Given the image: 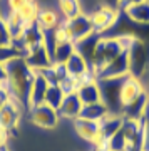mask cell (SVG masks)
I'll use <instances>...</instances> for the list:
<instances>
[{
	"mask_svg": "<svg viewBox=\"0 0 149 151\" xmlns=\"http://www.w3.org/2000/svg\"><path fill=\"white\" fill-rule=\"evenodd\" d=\"M4 64L7 69V79L4 86L9 89L12 99L19 106H22L24 111H27L29 109V92H30V87H32V82L37 72L29 65L24 55L12 57L5 60Z\"/></svg>",
	"mask_w": 149,
	"mask_h": 151,
	"instance_id": "6da1fadb",
	"label": "cell"
},
{
	"mask_svg": "<svg viewBox=\"0 0 149 151\" xmlns=\"http://www.w3.org/2000/svg\"><path fill=\"white\" fill-rule=\"evenodd\" d=\"M146 89L143 86V81L134 77V76H126L124 79H121V86H119V101L122 106V111L128 106L138 101L139 97L143 96Z\"/></svg>",
	"mask_w": 149,
	"mask_h": 151,
	"instance_id": "8992f818",
	"label": "cell"
},
{
	"mask_svg": "<svg viewBox=\"0 0 149 151\" xmlns=\"http://www.w3.org/2000/svg\"><path fill=\"white\" fill-rule=\"evenodd\" d=\"M52 69H54L55 77H57V82H60L62 79H65V77L69 76L67 67H65V64H62V62H52Z\"/></svg>",
	"mask_w": 149,
	"mask_h": 151,
	"instance_id": "f546056e",
	"label": "cell"
},
{
	"mask_svg": "<svg viewBox=\"0 0 149 151\" xmlns=\"http://www.w3.org/2000/svg\"><path fill=\"white\" fill-rule=\"evenodd\" d=\"M62 24H64L65 30H67L69 40L74 45H77L82 40H85V39H89L91 35H94V29H92L91 19H89L87 14H80L77 17L62 20Z\"/></svg>",
	"mask_w": 149,
	"mask_h": 151,
	"instance_id": "3957f363",
	"label": "cell"
},
{
	"mask_svg": "<svg viewBox=\"0 0 149 151\" xmlns=\"http://www.w3.org/2000/svg\"><path fill=\"white\" fill-rule=\"evenodd\" d=\"M128 52H129V76H134V77L141 79V76L146 72L149 64L148 47L141 39H138Z\"/></svg>",
	"mask_w": 149,
	"mask_h": 151,
	"instance_id": "5b68a950",
	"label": "cell"
},
{
	"mask_svg": "<svg viewBox=\"0 0 149 151\" xmlns=\"http://www.w3.org/2000/svg\"><path fill=\"white\" fill-rule=\"evenodd\" d=\"M10 101H12V96L9 92V89L5 86H0V109L4 108L5 104H9Z\"/></svg>",
	"mask_w": 149,
	"mask_h": 151,
	"instance_id": "4dcf8cb0",
	"label": "cell"
},
{
	"mask_svg": "<svg viewBox=\"0 0 149 151\" xmlns=\"http://www.w3.org/2000/svg\"><path fill=\"white\" fill-rule=\"evenodd\" d=\"M5 47H12V37L9 34L7 24L0 19V49H5Z\"/></svg>",
	"mask_w": 149,
	"mask_h": 151,
	"instance_id": "83f0119b",
	"label": "cell"
},
{
	"mask_svg": "<svg viewBox=\"0 0 149 151\" xmlns=\"http://www.w3.org/2000/svg\"><path fill=\"white\" fill-rule=\"evenodd\" d=\"M148 2H149V0H148Z\"/></svg>",
	"mask_w": 149,
	"mask_h": 151,
	"instance_id": "ab89813d",
	"label": "cell"
},
{
	"mask_svg": "<svg viewBox=\"0 0 149 151\" xmlns=\"http://www.w3.org/2000/svg\"><path fill=\"white\" fill-rule=\"evenodd\" d=\"M55 2H57V12L64 20L84 14L80 0H55Z\"/></svg>",
	"mask_w": 149,
	"mask_h": 151,
	"instance_id": "d6986e66",
	"label": "cell"
},
{
	"mask_svg": "<svg viewBox=\"0 0 149 151\" xmlns=\"http://www.w3.org/2000/svg\"><path fill=\"white\" fill-rule=\"evenodd\" d=\"M122 12L116 9V7H111V5H99L97 9L89 14V19H91V24H92V29H94V34L97 35H104L106 32L112 30L114 25L117 24L119 20V15Z\"/></svg>",
	"mask_w": 149,
	"mask_h": 151,
	"instance_id": "7a4b0ae2",
	"label": "cell"
},
{
	"mask_svg": "<svg viewBox=\"0 0 149 151\" xmlns=\"http://www.w3.org/2000/svg\"><path fill=\"white\" fill-rule=\"evenodd\" d=\"M27 2H29V0H10V5H12V9H14L15 12H19Z\"/></svg>",
	"mask_w": 149,
	"mask_h": 151,
	"instance_id": "836d02e7",
	"label": "cell"
},
{
	"mask_svg": "<svg viewBox=\"0 0 149 151\" xmlns=\"http://www.w3.org/2000/svg\"><path fill=\"white\" fill-rule=\"evenodd\" d=\"M141 123H143V133H141L139 151H149V111L141 118Z\"/></svg>",
	"mask_w": 149,
	"mask_h": 151,
	"instance_id": "cb8c5ba5",
	"label": "cell"
},
{
	"mask_svg": "<svg viewBox=\"0 0 149 151\" xmlns=\"http://www.w3.org/2000/svg\"><path fill=\"white\" fill-rule=\"evenodd\" d=\"M5 24H7V29H9V34H10V37H12V42L19 40V39L22 37L24 27H25V22L22 20V17L19 15V14H15V15L12 17L9 22H5Z\"/></svg>",
	"mask_w": 149,
	"mask_h": 151,
	"instance_id": "603a6c76",
	"label": "cell"
},
{
	"mask_svg": "<svg viewBox=\"0 0 149 151\" xmlns=\"http://www.w3.org/2000/svg\"><path fill=\"white\" fill-rule=\"evenodd\" d=\"M47 87H49L47 81L37 72V76H35V79H34V82H32V87H30V92H29V109L34 108V106H39V104L45 103ZM29 109H27V111H29Z\"/></svg>",
	"mask_w": 149,
	"mask_h": 151,
	"instance_id": "4fadbf2b",
	"label": "cell"
},
{
	"mask_svg": "<svg viewBox=\"0 0 149 151\" xmlns=\"http://www.w3.org/2000/svg\"><path fill=\"white\" fill-rule=\"evenodd\" d=\"M25 60L29 62V65H30L35 72L40 70V69H44V67H49V65L54 62L52 57H50V54H49L47 47H45V44L32 49V50H29V52L25 54Z\"/></svg>",
	"mask_w": 149,
	"mask_h": 151,
	"instance_id": "8fae6325",
	"label": "cell"
},
{
	"mask_svg": "<svg viewBox=\"0 0 149 151\" xmlns=\"http://www.w3.org/2000/svg\"><path fill=\"white\" fill-rule=\"evenodd\" d=\"M5 79H7V69L5 64L0 60V84H5Z\"/></svg>",
	"mask_w": 149,
	"mask_h": 151,
	"instance_id": "e575fe53",
	"label": "cell"
},
{
	"mask_svg": "<svg viewBox=\"0 0 149 151\" xmlns=\"http://www.w3.org/2000/svg\"><path fill=\"white\" fill-rule=\"evenodd\" d=\"M64 91L60 89L59 84H54V86L47 87V92H45V104H49L50 108L59 109V106L62 104V99H64Z\"/></svg>",
	"mask_w": 149,
	"mask_h": 151,
	"instance_id": "44dd1931",
	"label": "cell"
},
{
	"mask_svg": "<svg viewBox=\"0 0 149 151\" xmlns=\"http://www.w3.org/2000/svg\"><path fill=\"white\" fill-rule=\"evenodd\" d=\"M39 10H40V9H39L37 2H35V0H29L17 14L22 17V20L25 22V24H34V22L37 20Z\"/></svg>",
	"mask_w": 149,
	"mask_h": 151,
	"instance_id": "7402d4cb",
	"label": "cell"
},
{
	"mask_svg": "<svg viewBox=\"0 0 149 151\" xmlns=\"http://www.w3.org/2000/svg\"><path fill=\"white\" fill-rule=\"evenodd\" d=\"M22 111H24L22 106H19L12 99L10 103L5 104L4 108L0 109V126L9 129L10 133H14L19 128V123H20V118H22Z\"/></svg>",
	"mask_w": 149,
	"mask_h": 151,
	"instance_id": "9c48e42d",
	"label": "cell"
},
{
	"mask_svg": "<svg viewBox=\"0 0 149 151\" xmlns=\"http://www.w3.org/2000/svg\"><path fill=\"white\" fill-rule=\"evenodd\" d=\"M82 101L79 99L77 92H72V94H65L64 99H62V104L59 106L57 113L60 116V119H69V121H74L80 116V111H82Z\"/></svg>",
	"mask_w": 149,
	"mask_h": 151,
	"instance_id": "30bf717a",
	"label": "cell"
},
{
	"mask_svg": "<svg viewBox=\"0 0 149 151\" xmlns=\"http://www.w3.org/2000/svg\"><path fill=\"white\" fill-rule=\"evenodd\" d=\"M126 150H128V141H126V138L121 131L109 138V151H126Z\"/></svg>",
	"mask_w": 149,
	"mask_h": 151,
	"instance_id": "d4e9b609",
	"label": "cell"
},
{
	"mask_svg": "<svg viewBox=\"0 0 149 151\" xmlns=\"http://www.w3.org/2000/svg\"><path fill=\"white\" fill-rule=\"evenodd\" d=\"M72 128H74V133L77 134V138L89 143L91 146L101 139V126H99V123H94V121H89V119H84V118H77L72 121Z\"/></svg>",
	"mask_w": 149,
	"mask_h": 151,
	"instance_id": "ba28073f",
	"label": "cell"
},
{
	"mask_svg": "<svg viewBox=\"0 0 149 151\" xmlns=\"http://www.w3.org/2000/svg\"><path fill=\"white\" fill-rule=\"evenodd\" d=\"M75 52V45L72 42H60V44H55L54 47V52H52V60L54 62H62L65 64L69 57Z\"/></svg>",
	"mask_w": 149,
	"mask_h": 151,
	"instance_id": "ffe728a7",
	"label": "cell"
},
{
	"mask_svg": "<svg viewBox=\"0 0 149 151\" xmlns=\"http://www.w3.org/2000/svg\"><path fill=\"white\" fill-rule=\"evenodd\" d=\"M17 12L12 9L10 0H0V19L4 22H9L12 17L15 15Z\"/></svg>",
	"mask_w": 149,
	"mask_h": 151,
	"instance_id": "4316f807",
	"label": "cell"
},
{
	"mask_svg": "<svg viewBox=\"0 0 149 151\" xmlns=\"http://www.w3.org/2000/svg\"><path fill=\"white\" fill-rule=\"evenodd\" d=\"M60 22H62V17H60L59 12L52 10V9H40L35 24L44 32H54L60 25Z\"/></svg>",
	"mask_w": 149,
	"mask_h": 151,
	"instance_id": "7c38bea8",
	"label": "cell"
},
{
	"mask_svg": "<svg viewBox=\"0 0 149 151\" xmlns=\"http://www.w3.org/2000/svg\"><path fill=\"white\" fill-rule=\"evenodd\" d=\"M0 151H9V150H7V148H4V150H0Z\"/></svg>",
	"mask_w": 149,
	"mask_h": 151,
	"instance_id": "74e56055",
	"label": "cell"
},
{
	"mask_svg": "<svg viewBox=\"0 0 149 151\" xmlns=\"http://www.w3.org/2000/svg\"><path fill=\"white\" fill-rule=\"evenodd\" d=\"M122 121H124V116H121V114H109L107 118H104L99 123V126H101V138L109 139L111 136L119 133L121 128H122Z\"/></svg>",
	"mask_w": 149,
	"mask_h": 151,
	"instance_id": "2e32d148",
	"label": "cell"
},
{
	"mask_svg": "<svg viewBox=\"0 0 149 151\" xmlns=\"http://www.w3.org/2000/svg\"><path fill=\"white\" fill-rule=\"evenodd\" d=\"M10 136H12L10 131L0 126V150L7 148V145H9V139H10Z\"/></svg>",
	"mask_w": 149,
	"mask_h": 151,
	"instance_id": "1f68e13d",
	"label": "cell"
},
{
	"mask_svg": "<svg viewBox=\"0 0 149 151\" xmlns=\"http://www.w3.org/2000/svg\"><path fill=\"white\" fill-rule=\"evenodd\" d=\"M104 2H106V5H111V7H116L117 9V2L119 0H104Z\"/></svg>",
	"mask_w": 149,
	"mask_h": 151,
	"instance_id": "d590c367",
	"label": "cell"
},
{
	"mask_svg": "<svg viewBox=\"0 0 149 151\" xmlns=\"http://www.w3.org/2000/svg\"><path fill=\"white\" fill-rule=\"evenodd\" d=\"M0 86H4V84H0Z\"/></svg>",
	"mask_w": 149,
	"mask_h": 151,
	"instance_id": "f35d334b",
	"label": "cell"
},
{
	"mask_svg": "<svg viewBox=\"0 0 149 151\" xmlns=\"http://www.w3.org/2000/svg\"><path fill=\"white\" fill-rule=\"evenodd\" d=\"M27 113H29L30 123L34 126H37V128H42V129H54L60 123V116H59L57 109L50 108L45 103L39 104V106H34Z\"/></svg>",
	"mask_w": 149,
	"mask_h": 151,
	"instance_id": "277c9868",
	"label": "cell"
},
{
	"mask_svg": "<svg viewBox=\"0 0 149 151\" xmlns=\"http://www.w3.org/2000/svg\"><path fill=\"white\" fill-rule=\"evenodd\" d=\"M148 99H149V91H148ZM148 111H149V104H148Z\"/></svg>",
	"mask_w": 149,
	"mask_h": 151,
	"instance_id": "8d00e7d4",
	"label": "cell"
},
{
	"mask_svg": "<svg viewBox=\"0 0 149 151\" xmlns=\"http://www.w3.org/2000/svg\"><path fill=\"white\" fill-rule=\"evenodd\" d=\"M39 74L42 76L44 79L47 81L49 86H54V84H59L57 82V77H55V74H54V69H52V64L49 65V67H44V69L37 70Z\"/></svg>",
	"mask_w": 149,
	"mask_h": 151,
	"instance_id": "f1b7e54d",
	"label": "cell"
},
{
	"mask_svg": "<svg viewBox=\"0 0 149 151\" xmlns=\"http://www.w3.org/2000/svg\"><path fill=\"white\" fill-rule=\"evenodd\" d=\"M141 2H144V0H119V2H117V9L121 12H124L126 9L136 5V4H141Z\"/></svg>",
	"mask_w": 149,
	"mask_h": 151,
	"instance_id": "d6a6232c",
	"label": "cell"
},
{
	"mask_svg": "<svg viewBox=\"0 0 149 151\" xmlns=\"http://www.w3.org/2000/svg\"><path fill=\"white\" fill-rule=\"evenodd\" d=\"M126 76H129V52L122 50L116 59L104 65L97 79H124Z\"/></svg>",
	"mask_w": 149,
	"mask_h": 151,
	"instance_id": "52a82bcc",
	"label": "cell"
},
{
	"mask_svg": "<svg viewBox=\"0 0 149 151\" xmlns=\"http://www.w3.org/2000/svg\"><path fill=\"white\" fill-rule=\"evenodd\" d=\"M124 15L128 17L131 22L134 24H139V25H149V2L144 0L141 4H136V5L129 7L122 12Z\"/></svg>",
	"mask_w": 149,
	"mask_h": 151,
	"instance_id": "9a60e30c",
	"label": "cell"
},
{
	"mask_svg": "<svg viewBox=\"0 0 149 151\" xmlns=\"http://www.w3.org/2000/svg\"><path fill=\"white\" fill-rule=\"evenodd\" d=\"M109 109L104 103H96V104H87V106H82V111H80L79 118L89 119V121H94V123H101L104 118L109 116Z\"/></svg>",
	"mask_w": 149,
	"mask_h": 151,
	"instance_id": "ac0fdd59",
	"label": "cell"
},
{
	"mask_svg": "<svg viewBox=\"0 0 149 151\" xmlns=\"http://www.w3.org/2000/svg\"><path fill=\"white\" fill-rule=\"evenodd\" d=\"M59 86H60V89L64 91V94H72V92L77 91L79 82H77V79H75V77H72V76H67L65 79H62V81L59 82Z\"/></svg>",
	"mask_w": 149,
	"mask_h": 151,
	"instance_id": "484cf974",
	"label": "cell"
},
{
	"mask_svg": "<svg viewBox=\"0 0 149 151\" xmlns=\"http://www.w3.org/2000/svg\"><path fill=\"white\" fill-rule=\"evenodd\" d=\"M65 67H67V72H69V76H72V77H80V76L84 74V72H87L89 70V62H87V59H85L84 55L80 54L79 50L75 49V52L69 57V60L65 62Z\"/></svg>",
	"mask_w": 149,
	"mask_h": 151,
	"instance_id": "e0dca14e",
	"label": "cell"
},
{
	"mask_svg": "<svg viewBox=\"0 0 149 151\" xmlns=\"http://www.w3.org/2000/svg\"><path fill=\"white\" fill-rule=\"evenodd\" d=\"M77 96L82 101L84 106L87 104H96L102 101V94H101V87H99V81L91 82V84H84V86L77 87Z\"/></svg>",
	"mask_w": 149,
	"mask_h": 151,
	"instance_id": "5bb4252c",
	"label": "cell"
}]
</instances>
